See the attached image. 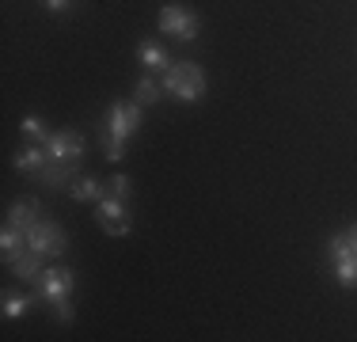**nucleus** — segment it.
<instances>
[{"mask_svg": "<svg viewBox=\"0 0 357 342\" xmlns=\"http://www.w3.org/2000/svg\"><path fill=\"white\" fill-rule=\"evenodd\" d=\"M144 114H141V103H110L107 114H103V156L110 164L126 156V141L141 130Z\"/></svg>", "mask_w": 357, "mask_h": 342, "instance_id": "1", "label": "nucleus"}, {"mask_svg": "<svg viewBox=\"0 0 357 342\" xmlns=\"http://www.w3.org/2000/svg\"><path fill=\"white\" fill-rule=\"evenodd\" d=\"M164 91L178 103H198L206 96V73L194 61H172V68L164 73Z\"/></svg>", "mask_w": 357, "mask_h": 342, "instance_id": "2", "label": "nucleus"}, {"mask_svg": "<svg viewBox=\"0 0 357 342\" xmlns=\"http://www.w3.org/2000/svg\"><path fill=\"white\" fill-rule=\"evenodd\" d=\"M160 31H164L167 38H175V42H194L198 31H202V20L183 4H164L160 8Z\"/></svg>", "mask_w": 357, "mask_h": 342, "instance_id": "3", "label": "nucleus"}, {"mask_svg": "<svg viewBox=\"0 0 357 342\" xmlns=\"http://www.w3.org/2000/svg\"><path fill=\"white\" fill-rule=\"evenodd\" d=\"M31 285H35V297H42L46 304H61V301H69V297H73L76 278H73L69 267H46L35 281H31Z\"/></svg>", "mask_w": 357, "mask_h": 342, "instance_id": "4", "label": "nucleus"}, {"mask_svg": "<svg viewBox=\"0 0 357 342\" xmlns=\"http://www.w3.org/2000/svg\"><path fill=\"white\" fill-rule=\"evenodd\" d=\"M23 236H27V247H31V251H38L42 259H46V255L61 259V255L69 251V236H65V228L61 225H50V221H35Z\"/></svg>", "mask_w": 357, "mask_h": 342, "instance_id": "5", "label": "nucleus"}, {"mask_svg": "<svg viewBox=\"0 0 357 342\" xmlns=\"http://www.w3.org/2000/svg\"><path fill=\"white\" fill-rule=\"evenodd\" d=\"M327 255H331V262H335L338 285H342V289H357V251H354L350 236H346V232L331 236L327 239Z\"/></svg>", "mask_w": 357, "mask_h": 342, "instance_id": "6", "label": "nucleus"}, {"mask_svg": "<svg viewBox=\"0 0 357 342\" xmlns=\"http://www.w3.org/2000/svg\"><path fill=\"white\" fill-rule=\"evenodd\" d=\"M46 156L54 160V164H65V168H80L84 160V137L76 130H57L46 137Z\"/></svg>", "mask_w": 357, "mask_h": 342, "instance_id": "7", "label": "nucleus"}, {"mask_svg": "<svg viewBox=\"0 0 357 342\" xmlns=\"http://www.w3.org/2000/svg\"><path fill=\"white\" fill-rule=\"evenodd\" d=\"M99 225H103L107 236H130V213H126V198L118 194H103L99 198Z\"/></svg>", "mask_w": 357, "mask_h": 342, "instance_id": "8", "label": "nucleus"}, {"mask_svg": "<svg viewBox=\"0 0 357 342\" xmlns=\"http://www.w3.org/2000/svg\"><path fill=\"white\" fill-rule=\"evenodd\" d=\"M46 160H50L46 156V144L31 141V144H23V149L12 156V164H15V171H31V175H38V171L46 168Z\"/></svg>", "mask_w": 357, "mask_h": 342, "instance_id": "9", "label": "nucleus"}, {"mask_svg": "<svg viewBox=\"0 0 357 342\" xmlns=\"http://www.w3.org/2000/svg\"><path fill=\"white\" fill-rule=\"evenodd\" d=\"M137 61L144 65V68H160V73H167L172 68V54H167L160 42H137Z\"/></svg>", "mask_w": 357, "mask_h": 342, "instance_id": "10", "label": "nucleus"}, {"mask_svg": "<svg viewBox=\"0 0 357 342\" xmlns=\"http://www.w3.org/2000/svg\"><path fill=\"white\" fill-rule=\"evenodd\" d=\"M38 221V202L35 198H20L12 202V209H8V225H15L20 232H27L31 225Z\"/></svg>", "mask_w": 357, "mask_h": 342, "instance_id": "11", "label": "nucleus"}, {"mask_svg": "<svg viewBox=\"0 0 357 342\" xmlns=\"http://www.w3.org/2000/svg\"><path fill=\"white\" fill-rule=\"evenodd\" d=\"M103 191H107V186L99 183V179H91V175H84V179L76 175L69 183V194L76 202H99V198H103Z\"/></svg>", "mask_w": 357, "mask_h": 342, "instance_id": "12", "label": "nucleus"}, {"mask_svg": "<svg viewBox=\"0 0 357 342\" xmlns=\"http://www.w3.org/2000/svg\"><path fill=\"white\" fill-rule=\"evenodd\" d=\"M12 274H15V278H23V281H35L38 274H42V255L27 247V251H23L20 259L12 262Z\"/></svg>", "mask_w": 357, "mask_h": 342, "instance_id": "13", "label": "nucleus"}, {"mask_svg": "<svg viewBox=\"0 0 357 342\" xmlns=\"http://www.w3.org/2000/svg\"><path fill=\"white\" fill-rule=\"evenodd\" d=\"M133 96H137L141 107H152V103L164 99V80H152V76H141L137 84H133Z\"/></svg>", "mask_w": 357, "mask_h": 342, "instance_id": "14", "label": "nucleus"}, {"mask_svg": "<svg viewBox=\"0 0 357 342\" xmlns=\"http://www.w3.org/2000/svg\"><path fill=\"white\" fill-rule=\"evenodd\" d=\"M35 297H20V293H4V320H20V315L31 312Z\"/></svg>", "mask_w": 357, "mask_h": 342, "instance_id": "15", "label": "nucleus"}, {"mask_svg": "<svg viewBox=\"0 0 357 342\" xmlns=\"http://www.w3.org/2000/svg\"><path fill=\"white\" fill-rule=\"evenodd\" d=\"M20 130H23V137H31L35 144H46V137H50V130L42 126V118H38V114H27V118L20 122Z\"/></svg>", "mask_w": 357, "mask_h": 342, "instance_id": "16", "label": "nucleus"}, {"mask_svg": "<svg viewBox=\"0 0 357 342\" xmlns=\"http://www.w3.org/2000/svg\"><path fill=\"white\" fill-rule=\"evenodd\" d=\"M110 194H118V198H130V179H126V175H114V179H110Z\"/></svg>", "mask_w": 357, "mask_h": 342, "instance_id": "17", "label": "nucleus"}, {"mask_svg": "<svg viewBox=\"0 0 357 342\" xmlns=\"http://www.w3.org/2000/svg\"><path fill=\"white\" fill-rule=\"evenodd\" d=\"M50 312H57V320H61V323H69V320H73V304H69V301L50 304Z\"/></svg>", "mask_w": 357, "mask_h": 342, "instance_id": "18", "label": "nucleus"}, {"mask_svg": "<svg viewBox=\"0 0 357 342\" xmlns=\"http://www.w3.org/2000/svg\"><path fill=\"white\" fill-rule=\"evenodd\" d=\"M42 4H46L50 12H69V4H73V0H42Z\"/></svg>", "mask_w": 357, "mask_h": 342, "instance_id": "19", "label": "nucleus"}, {"mask_svg": "<svg viewBox=\"0 0 357 342\" xmlns=\"http://www.w3.org/2000/svg\"><path fill=\"white\" fill-rule=\"evenodd\" d=\"M346 236H350V244H354V251H357V225L350 228V232H346Z\"/></svg>", "mask_w": 357, "mask_h": 342, "instance_id": "20", "label": "nucleus"}]
</instances>
